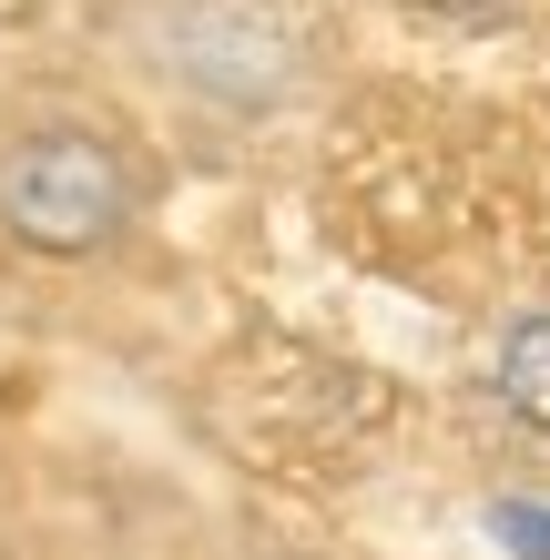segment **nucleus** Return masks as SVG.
Segmentation results:
<instances>
[{"mask_svg":"<svg viewBox=\"0 0 550 560\" xmlns=\"http://www.w3.org/2000/svg\"><path fill=\"white\" fill-rule=\"evenodd\" d=\"M398 11H418V21H448V31H479V21H500L510 0H398Z\"/></svg>","mask_w":550,"mask_h":560,"instance_id":"20e7f679","label":"nucleus"},{"mask_svg":"<svg viewBox=\"0 0 550 560\" xmlns=\"http://www.w3.org/2000/svg\"><path fill=\"white\" fill-rule=\"evenodd\" d=\"M164 163L143 153L133 122L92 103H11L0 113V255L42 276H92L153 224Z\"/></svg>","mask_w":550,"mask_h":560,"instance_id":"f257e3e1","label":"nucleus"},{"mask_svg":"<svg viewBox=\"0 0 550 560\" xmlns=\"http://www.w3.org/2000/svg\"><path fill=\"white\" fill-rule=\"evenodd\" d=\"M490 408L520 428V439L550 448V295L500 316V337H490Z\"/></svg>","mask_w":550,"mask_h":560,"instance_id":"7ed1b4c3","label":"nucleus"},{"mask_svg":"<svg viewBox=\"0 0 550 560\" xmlns=\"http://www.w3.org/2000/svg\"><path fill=\"white\" fill-rule=\"evenodd\" d=\"M122 42L153 92L235 133L296 122L337 72V31L316 0H143Z\"/></svg>","mask_w":550,"mask_h":560,"instance_id":"f03ea898","label":"nucleus"}]
</instances>
